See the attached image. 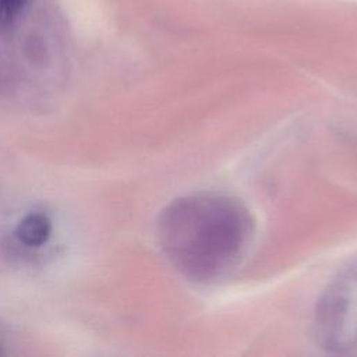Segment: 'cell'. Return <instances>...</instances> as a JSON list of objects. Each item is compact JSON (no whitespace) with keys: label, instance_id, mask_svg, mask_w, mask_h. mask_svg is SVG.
<instances>
[{"label":"cell","instance_id":"1","mask_svg":"<svg viewBox=\"0 0 357 357\" xmlns=\"http://www.w3.org/2000/svg\"><path fill=\"white\" fill-rule=\"evenodd\" d=\"M254 234L248 209L237 199L197 192L170 202L156 225L159 245L185 278L211 283L227 276L247 254Z\"/></svg>","mask_w":357,"mask_h":357},{"label":"cell","instance_id":"2","mask_svg":"<svg viewBox=\"0 0 357 357\" xmlns=\"http://www.w3.org/2000/svg\"><path fill=\"white\" fill-rule=\"evenodd\" d=\"M315 332L328 351L357 356V259L339 273L318 301Z\"/></svg>","mask_w":357,"mask_h":357},{"label":"cell","instance_id":"3","mask_svg":"<svg viewBox=\"0 0 357 357\" xmlns=\"http://www.w3.org/2000/svg\"><path fill=\"white\" fill-rule=\"evenodd\" d=\"M52 219L47 213L33 211L21 218L15 227V237L25 247H40L52 234Z\"/></svg>","mask_w":357,"mask_h":357},{"label":"cell","instance_id":"4","mask_svg":"<svg viewBox=\"0 0 357 357\" xmlns=\"http://www.w3.org/2000/svg\"><path fill=\"white\" fill-rule=\"evenodd\" d=\"M26 0H0V31L10 29L22 13Z\"/></svg>","mask_w":357,"mask_h":357},{"label":"cell","instance_id":"5","mask_svg":"<svg viewBox=\"0 0 357 357\" xmlns=\"http://www.w3.org/2000/svg\"><path fill=\"white\" fill-rule=\"evenodd\" d=\"M3 353H4V351H3V344H1V342H0V356H1Z\"/></svg>","mask_w":357,"mask_h":357}]
</instances>
